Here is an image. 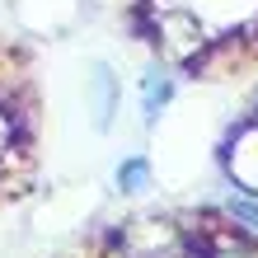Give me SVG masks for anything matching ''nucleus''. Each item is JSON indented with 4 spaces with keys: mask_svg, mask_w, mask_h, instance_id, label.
<instances>
[{
    "mask_svg": "<svg viewBox=\"0 0 258 258\" xmlns=\"http://www.w3.org/2000/svg\"><path fill=\"white\" fill-rule=\"evenodd\" d=\"M169 99H174V80L164 71H146L141 75V117L155 122V117L169 108Z\"/></svg>",
    "mask_w": 258,
    "mask_h": 258,
    "instance_id": "nucleus-3",
    "label": "nucleus"
},
{
    "mask_svg": "<svg viewBox=\"0 0 258 258\" xmlns=\"http://www.w3.org/2000/svg\"><path fill=\"white\" fill-rule=\"evenodd\" d=\"M85 103H89V117H94L99 132L113 122V113H117V75L103 61H94L89 75H85Z\"/></svg>",
    "mask_w": 258,
    "mask_h": 258,
    "instance_id": "nucleus-1",
    "label": "nucleus"
},
{
    "mask_svg": "<svg viewBox=\"0 0 258 258\" xmlns=\"http://www.w3.org/2000/svg\"><path fill=\"white\" fill-rule=\"evenodd\" d=\"M146 183H150V160L146 155H132V160L117 164V188L122 192H141Z\"/></svg>",
    "mask_w": 258,
    "mask_h": 258,
    "instance_id": "nucleus-4",
    "label": "nucleus"
},
{
    "mask_svg": "<svg viewBox=\"0 0 258 258\" xmlns=\"http://www.w3.org/2000/svg\"><path fill=\"white\" fill-rule=\"evenodd\" d=\"M230 216H235V221H244V230H249V235H258V207H253V202L235 197V202H230Z\"/></svg>",
    "mask_w": 258,
    "mask_h": 258,
    "instance_id": "nucleus-5",
    "label": "nucleus"
},
{
    "mask_svg": "<svg viewBox=\"0 0 258 258\" xmlns=\"http://www.w3.org/2000/svg\"><path fill=\"white\" fill-rule=\"evenodd\" d=\"M225 164H230V178H235V183L249 188L258 197V122H249V127L235 132L230 150H225Z\"/></svg>",
    "mask_w": 258,
    "mask_h": 258,
    "instance_id": "nucleus-2",
    "label": "nucleus"
}]
</instances>
